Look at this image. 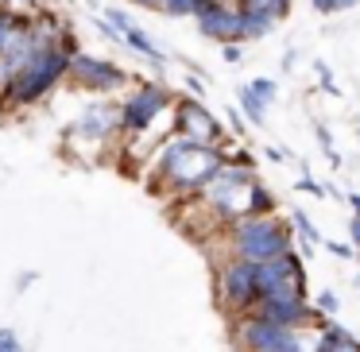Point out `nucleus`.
Returning <instances> with one entry per match:
<instances>
[{"instance_id": "f8f14e48", "label": "nucleus", "mask_w": 360, "mask_h": 352, "mask_svg": "<svg viewBox=\"0 0 360 352\" xmlns=\"http://www.w3.org/2000/svg\"><path fill=\"white\" fill-rule=\"evenodd\" d=\"M240 112L248 117V124H256V128H259V124H264V112H267V105L259 101V97L252 93L248 86H244V89H240Z\"/></svg>"}, {"instance_id": "5701e85b", "label": "nucleus", "mask_w": 360, "mask_h": 352, "mask_svg": "<svg viewBox=\"0 0 360 352\" xmlns=\"http://www.w3.org/2000/svg\"><path fill=\"white\" fill-rule=\"evenodd\" d=\"M356 263H360V252H356Z\"/></svg>"}, {"instance_id": "6ab92c4d", "label": "nucleus", "mask_w": 360, "mask_h": 352, "mask_svg": "<svg viewBox=\"0 0 360 352\" xmlns=\"http://www.w3.org/2000/svg\"><path fill=\"white\" fill-rule=\"evenodd\" d=\"M221 55H225V63H240V58H244V43H229V47H221Z\"/></svg>"}, {"instance_id": "6e6552de", "label": "nucleus", "mask_w": 360, "mask_h": 352, "mask_svg": "<svg viewBox=\"0 0 360 352\" xmlns=\"http://www.w3.org/2000/svg\"><path fill=\"white\" fill-rule=\"evenodd\" d=\"M167 89H155V86H148V89H140V97L136 101H128V128H143V124H151L155 120V112H163L167 109Z\"/></svg>"}, {"instance_id": "f257e3e1", "label": "nucleus", "mask_w": 360, "mask_h": 352, "mask_svg": "<svg viewBox=\"0 0 360 352\" xmlns=\"http://www.w3.org/2000/svg\"><path fill=\"white\" fill-rule=\"evenodd\" d=\"M225 252L248 263H267L295 252V225L279 213H252L225 228Z\"/></svg>"}, {"instance_id": "39448f33", "label": "nucleus", "mask_w": 360, "mask_h": 352, "mask_svg": "<svg viewBox=\"0 0 360 352\" xmlns=\"http://www.w3.org/2000/svg\"><path fill=\"white\" fill-rule=\"evenodd\" d=\"M174 120H179V136H186V140L202 143V148H225L229 151V140H225V128L213 120V112L205 109L202 101H179V109H174Z\"/></svg>"}, {"instance_id": "dca6fc26", "label": "nucleus", "mask_w": 360, "mask_h": 352, "mask_svg": "<svg viewBox=\"0 0 360 352\" xmlns=\"http://www.w3.org/2000/svg\"><path fill=\"white\" fill-rule=\"evenodd\" d=\"M314 70H318V78H321V89H326L329 97H341V86L333 82V74H329V66H326V63H314Z\"/></svg>"}, {"instance_id": "9b49d317", "label": "nucleus", "mask_w": 360, "mask_h": 352, "mask_svg": "<svg viewBox=\"0 0 360 352\" xmlns=\"http://www.w3.org/2000/svg\"><path fill=\"white\" fill-rule=\"evenodd\" d=\"M236 8H252V12H267L271 20H287L290 0H236Z\"/></svg>"}, {"instance_id": "a211bd4d", "label": "nucleus", "mask_w": 360, "mask_h": 352, "mask_svg": "<svg viewBox=\"0 0 360 352\" xmlns=\"http://www.w3.org/2000/svg\"><path fill=\"white\" fill-rule=\"evenodd\" d=\"M326 248H329V252H333V256H337V259H352V256H356V248H352V244H337V240H329V244H326Z\"/></svg>"}, {"instance_id": "ddd939ff", "label": "nucleus", "mask_w": 360, "mask_h": 352, "mask_svg": "<svg viewBox=\"0 0 360 352\" xmlns=\"http://www.w3.org/2000/svg\"><path fill=\"white\" fill-rule=\"evenodd\" d=\"M314 310H318L321 318H337V310H341V298H337L333 290H318V298H314Z\"/></svg>"}, {"instance_id": "aec40b11", "label": "nucleus", "mask_w": 360, "mask_h": 352, "mask_svg": "<svg viewBox=\"0 0 360 352\" xmlns=\"http://www.w3.org/2000/svg\"><path fill=\"white\" fill-rule=\"evenodd\" d=\"M345 202L352 205V217H360V194H349V197H345Z\"/></svg>"}, {"instance_id": "412c9836", "label": "nucleus", "mask_w": 360, "mask_h": 352, "mask_svg": "<svg viewBox=\"0 0 360 352\" xmlns=\"http://www.w3.org/2000/svg\"><path fill=\"white\" fill-rule=\"evenodd\" d=\"M143 4H155V8H163V0H143Z\"/></svg>"}, {"instance_id": "4468645a", "label": "nucleus", "mask_w": 360, "mask_h": 352, "mask_svg": "<svg viewBox=\"0 0 360 352\" xmlns=\"http://www.w3.org/2000/svg\"><path fill=\"white\" fill-rule=\"evenodd\" d=\"M310 4H314V12H321V16H337V12L356 8L360 0H310Z\"/></svg>"}, {"instance_id": "20e7f679", "label": "nucleus", "mask_w": 360, "mask_h": 352, "mask_svg": "<svg viewBox=\"0 0 360 352\" xmlns=\"http://www.w3.org/2000/svg\"><path fill=\"white\" fill-rule=\"evenodd\" d=\"M256 287H259V302L271 294H302L310 298V279H306V259L298 252H287L279 259L256 263Z\"/></svg>"}, {"instance_id": "4be33fe9", "label": "nucleus", "mask_w": 360, "mask_h": 352, "mask_svg": "<svg viewBox=\"0 0 360 352\" xmlns=\"http://www.w3.org/2000/svg\"><path fill=\"white\" fill-rule=\"evenodd\" d=\"M356 294H360V275H356Z\"/></svg>"}, {"instance_id": "2eb2a0df", "label": "nucleus", "mask_w": 360, "mask_h": 352, "mask_svg": "<svg viewBox=\"0 0 360 352\" xmlns=\"http://www.w3.org/2000/svg\"><path fill=\"white\" fill-rule=\"evenodd\" d=\"M248 89H252V93H256L264 105H271V101H275V93H279V86H275L271 78H252V82H248Z\"/></svg>"}, {"instance_id": "9d476101", "label": "nucleus", "mask_w": 360, "mask_h": 352, "mask_svg": "<svg viewBox=\"0 0 360 352\" xmlns=\"http://www.w3.org/2000/svg\"><path fill=\"white\" fill-rule=\"evenodd\" d=\"M290 225H295V236H302V240H306V248H318V244H326L321 228L314 225V221L306 217L302 209H290Z\"/></svg>"}, {"instance_id": "7ed1b4c3", "label": "nucleus", "mask_w": 360, "mask_h": 352, "mask_svg": "<svg viewBox=\"0 0 360 352\" xmlns=\"http://www.w3.org/2000/svg\"><path fill=\"white\" fill-rule=\"evenodd\" d=\"M213 298H217V310L229 321L256 313V306H259L256 263L236 259V256H225L221 263H213Z\"/></svg>"}, {"instance_id": "423d86ee", "label": "nucleus", "mask_w": 360, "mask_h": 352, "mask_svg": "<svg viewBox=\"0 0 360 352\" xmlns=\"http://www.w3.org/2000/svg\"><path fill=\"white\" fill-rule=\"evenodd\" d=\"M256 313L287 329H314L321 321V313L314 310V298H302V294H271L256 306Z\"/></svg>"}, {"instance_id": "0eeeda50", "label": "nucleus", "mask_w": 360, "mask_h": 352, "mask_svg": "<svg viewBox=\"0 0 360 352\" xmlns=\"http://www.w3.org/2000/svg\"><path fill=\"white\" fill-rule=\"evenodd\" d=\"M198 32L205 35V39L221 43V47H229V43H240V12H236V4H225V0H217L205 16H198Z\"/></svg>"}, {"instance_id": "f03ea898", "label": "nucleus", "mask_w": 360, "mask_h": 352, "mask_svg": "<svg viewBox=\"0 0 360 352\" xmlns=\"http://www.w3.org/2000/svg\"><path fill=\"white\" fill-rule=\"evenodd\" d=\"M229 341L236 352H318L314 329H287L259 318V313L229 321Z\"/></svg>"}, {"instance_id": "1a4fd4ad", "label": "nucleus", "mask_w": 360, "mask_h": 352, "mask_svg": "<svg viewBox=\"0 0 360 352\" xmlns=\"http://www.w3.org/2000/svg\"><path fill=\"white\" fill-rule=\"evenodd\" d=\"M240 12V43H259L275 32L279 20H271L267 12H252V8H236Z\"/></svg>"}, {"instance_id": "f3484780", "label": "nucleus", "mask_w": 360, "mask_h": 352, "mask_svg": "<svg viewBox=\"0 0 360 352\" xmlns=\"http://www.w3.org/2000/svg\"><path fill=\"white\" fill-rule=\"evenodd\" d=\"M298 190H302V194H310V197H318V202L329 194V190L321 186V182H314V178H298Z\"/></svg>"}]
</instances>
